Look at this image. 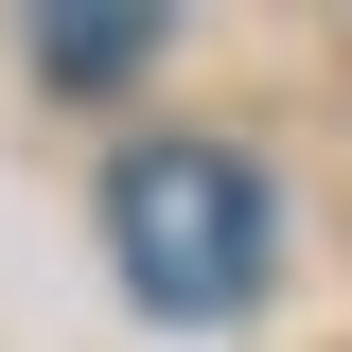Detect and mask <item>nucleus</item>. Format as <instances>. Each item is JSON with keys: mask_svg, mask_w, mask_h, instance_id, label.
I'll return each instance as SVG.
<instances>
[{"mask_svg": "<svg viewBox=\"0 0 352 352\" xmlns=\"http://www.w3.org/2000/svg\"><path fill=\"white\" fill-rule=\"evenodd\" d=\"M36 71L53 88H124V71H159V18H36Z\"/></svg>", "mask_w": 352, "mask_h": 352, "instance_id": "2", "label": "nucleus"}, {"mask_svg": "<svg viewBox=\"0 0 352 352\" xmlns=\"http://www.w3.org/2000/svg\"><path fill=\"white\" fill-rule=\"evenodd\" d=\"M106 247H124L141 317H229V300H264L282 212H264V176L229 159V141H141V159L106 176Z\"/></svg>", "mask_w": 352, "mask_h": 352, "instance_id": "1", "label": "nucleus"}]
</instances>
